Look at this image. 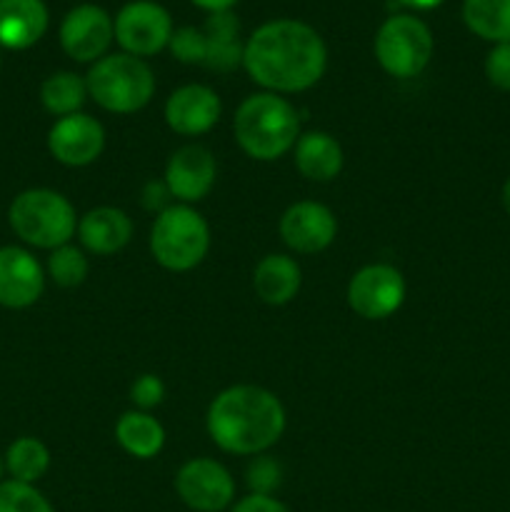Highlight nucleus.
I'll return each instance as SVG.
<instances>
[{
	"label": "nucleus",
	"mask_w": 510,
	"mask_h": 512,
	"mask_svg": "<svg viewBox=\"0 0 510 512\" xmlns=\"http://www.w3.org/2000/svg\"><path fill=\"white\" fill-rule=\"evenodd\" d=\"M485 75L498 90H510V43L495 45L485 58Z\"/></svg>",
	"instance_id": "obj_31"
},
{
	"label": "nucleus",
	"mask_w": 510,
	"mask_h": 512,
	"mask_svg": "<svg viewBox=\"0 0 510 512\" xmlns=\"http://www.w3.org/2000/svg\"><path fill=\"white\" fill-rule=\"evenodd\" d=\"M45 288L43 265L23 248H0V305L10 310L30 308Z\"/></svg>",
	"instance_id": "obj_16"
},
{
	"label": "nucleus",
	"mask_w": 510,
	"mask_h": 512,
	"mask_svg": "<svg viewBox=\"0 0 510 512\" xmlns=\"http://www.w3.org/2000/svg\"><path fill=\"white\" fill-rule=\"evenodd\" d=\"M165 123L173 133L195 138L213 128L220 120L223 105H220L218 93L208 85L190 83L183 88L173 90L165 103Z\"/></svg>",
	"instance_id": "obj_15"
},
{
	"label": "nucleus",
	"mask_w": 510,
	"mask_h": 512,
	"mask_svg": "<svg viewBox=\"0 0 510 512\" xmlns=\"http://www.w3.org/2000/svg\"><path fill=\"white\" fill-rule=\"evenodd\" d=\"M3 473H5V463L3 458H0V483H3Z\"/></svg>",
	"instance_id": "obj_36"
},
{
	"label": "nucleus",
	"mask_w": 510,
	"mask_h": 512,
	"mask_svg": "<svg viewBox=\"0 0 510 512\" xmlns=\"http://www.w3.org/2000/svg\"><path fill=\"white\" fill-rule=\"evenodd\" d=\"M10 480L35 485L50 468V450L38 438H18L3 458Z\"/></svg>",
	"instance_id": "obj_24"
},
{
	"label": "nucleus",
	"mask_w": 510,
	"mask_h": 512,
	"mask_svg": "<svg viewBox=\"0 0 510 512\" xmlns=\"http://www.w3.org/2000/svg\"><path fill=\"white\" fill-rule=\"evenodd\" d=\"M335 235H338V220L333 210L315 200L293 203L280 218V238L295 253H320L330 248Z\"/></svg>",
	"instance_id": "obj_14"
},
{
	"label": "nucleus",
	"mask_w": 510,
	"mask_h": 512,
	"mask_svg": "<svg viewBox=\"0 0 510 512\" xmlns=\"http://www.w3.org/2000/svg\"><path fill=\"white\" fill-rule=\"evenodd\" d=\"M243 48L245 45L240 40L208 38V55H205L203 65L208 70H215V73H230V70L243 63Z\"/></svg>",
	"instance_id": "obj_28"
},
{
	"label": "nucleus",
	"mask_w": 510,
	"mask_h": 512,
	"mask_svg": "<svg viewBox=\"0 0 510 512\" xmlns=\"http://www.w3.org/2000/svg\"><path fill=\"white\" fill-rule=\"evenodd\" d=\"M398 3L408 5V8H415V10H433L438 8L443 0H398Z\"/></svg>",
	"instance_id": "obj_34"
},
{
	"label": "nucleus",
	"mask_w": 510,
	"mask_h": 512,
	"mask_svg": "<svg viewBox=\"0 0 510 512\" xmlns=\"http://www.w3.org/2000/svg\"><path fill=\"white\" fill-rule=\"evenodd\" d=\"M175 493L195 512H223L235 503V480L218 460L193 458L180 465Z\"/></svg>",
	"instance_id": "obj_10"
},
{
	"label": "nucleus",
	"mask_w": 510,
	"mask_h": 512,
	"mask_svg": "<svg viewBox=\"0 0 510 512\" xmlns=\"http://www.w3.org/2000/svg\"><path fill=\"white\" fill-rule=\"evenodd\" d=\"M115 440L133 458L150 460L163 450L165 430L145 410H128L115 423Z\"/></svg>",
	"instance_id": "obj_21"
},
{
	"label": "nucleus",
	"mask_w": 510,
	"mask_h": 512,
	"mask_svg": "<svg viewBox=\"0 0 510 512\" xmlns=\"http://www.w3.org/2000/svg\"><path fill=\"white\" fill-rule=\"evenodd\" d=\"M280 478H283V470L280 465L275 463L273 458L268 455H260L250 463L248 468V485L250 493H260V495H273L275 490L280 488Z\"/></svg>",
	"instance_id": "obj_29"
},
{
	"label": "nucleus",
	"mask_w": 510,
	"mask_h": 512,
	"mask_svg": "<svg viewBox=\"0 0 510 512\" xmlns=\"http://www.w3.org/2000/svg\"><path fill=\"white\" fill-rule=\"evenodd\" d=\"M193 5H198V8L208 10V13H223V10H230L233 8L238 0H190Z\"/></svg>",
	"instance_id": "obj_33"
},
{
	"label": "nucleus",
	"mask_w": 510,
	"mask_h": 512,
	"mask_svg": "<svg viewBox=\"0 0 510 512\" xmlns=\"http://www.w3.org/2000/svg\"><path fill=\"white\" fill-rule=\"evenodd\" d=\"M78 238L93 255H113L133 238V220L125 210L100 205L78 220Z\"/></svg>",
	"instance_id": "obj_17"
},
{
	"label": "nucleus",
	"mask_w": 510,
	"mask_h": 512,
	"mask_svg": "<svg viewBox=\"0 0 510 512\" xmlns=\"http://www.w3.org/2000/svg\"><path fill=\"white\" fill-rule=\"evenodd\" d=\"M463 20L478 38L510 43V0H463Z\"/></svg>",
	"instance_id": "obj_22"
},
{
	"label": "nucleus",
	"mask_w": 510,
	"mask_h": 512,
	"mask_svg": "<svg viewBox=\"0 0 510 512\" xmlns=\"http://www.w3.org/2000/svg\"><path fill=\"white\" fill-rule=\"evenodd\" d=\"M295 168L313 183H330L343 170V148L338 140L323 130L303 133L295 143Z\"/></svg>",
	"instance_id": "obj_20"
},
{
	"label": "nucleus",
	"mask_w": 510,
	"mask_h": 512,
	"mask_svg": "<svg viewBox=\"0 0 510 512\" xmlns=\"http://www.w3.org/2000/svg\"><path fill=\"white\" fill-rule=\"evenodd\" d=\"M48 30V8L43 0H0V45L25 50Z\"/></svg>",
	"instance_id": "obj_18"
},
{
	"label": "nucleus",
	"mask_w": 510,
	"mask_h": 512,
	"mask_svg": "<svg viewBox=\"0 0 510 512\" xmlns=\"http://www.w3.org/2000/svg\"><path fill=\"white\" fill-rule=\"evenodd\" d=\"M210 250L208 220L190 205H168L150 228V253L155 263L173 273L198 268Z\"/></svg>",
	"instance_id": "obj_6"
},
{
	"label": "nucleus",
	"mask_w": 510,
	"mask_h": 512,
	"mask_svg": "<svg viewBox=\"0 0 510 512\" xmlns=\"http://www.w3.org/2000/svg\"><path fill=\"white\" fill-rule=\"evenodd\" d=\"M208 435L223 453L260 455L285 433V408L260 385H233L208 408Z\"/></svg>",
	"instance_id": "obj_2"
},
{
	"label": "nucleus",
	"mask_w": 510,
	"mask_h": 512,
	"mask_svg": "<svg viewBox=\"0 0 510 512\" xmlns=\"http://www.w3.org/2000/svg\"><path fill=\"white\" fill-rule=\"evenodd\" d=\"M88 95L108 113H138L153 100L155 75L143 58L113 53L93 63L85 75Z\"/></svg>",
	"instance_id": "obj_5"
},
{
	"label": "nucleus",
	"mask_w": 510,
	"mask_h": 512,
	"mask_svg": "<svg viewBox=\"0 0 510 512\" xmlns=\"http://www.w3.org/2000/svg\"><path fill=\"white\" fill-rule=\"evenodd\" d=\"M105 148V130L93 115L73 113L58 118L48 133V150L68 168H85L95 163Z\"/></svg>",
	"instance_id": "obj_12"
},
{
	"label": "nucleus",
	"mask_w": 510,
	"mask_h": 512,
	"mask_svg": "<svg viewBox=\"0 0 510 512\" xmlns=\"http://www.w3.org/2000/svg\"><path fill=\"white\" fill-rule=\"evenodd\" d=\"M165 398V383L158 375H140L133 385H130V400H133L135 410H153L163 403Z\"/></svg>",
	"instance_id": "obj_30"
},
{
	"label": "nucleus",
	"mask_w": 510,
	"mask_h": 512,
	"mask_svg": "<svg viewBox=\"0 0 510 512\" xmlns=\"http://www.w3.org/2000/svg\"><path fill=\"white\" fill-rule=\"evenodd\" d=\"M403 273L388 263H373L360 268L348 283V305L365 320H385L398 313L405 303Z\"/></svg>",
	"instance_id": "obj_9"
},
{
	"label": "nucleus",
	"mask_w": 510,
	"mask_h": 512,
	"mask_svg": "<svg viewBox=\"0 0 510 512\" xmlns=\"http://www.w3.org/2000/svg\"><path fill=\"white\" fill-rule=\"evenodd\" d=\"M243 68L268 93H303L323 78L328 48L308 23L270 20L245 43Z\"/></svg>",
	"instance_id": "obj_1"
},
{
	"label": "nucleus",
	"mask_w": 510,
	"mask_h": 512,
	"mask_svg": "<svg viewBox=\"0 0 510 512\" xmlns=\"http://www.w3.org/2000/svg\"><path fill=\"white\" fill-rule=\"evenodd\" d=\"M170 50H173L175 58L180 63H205V55H208V38L200 28L193 25H185V28L173 30V38H170Z\"/></svg>",
	"instance_id": "obj_27"
},
{
	"label": "nucleus",
	"mask_w": 510,
	"mask_h": 512,
	"mask_svg": "<svg viewBox=\"0 0 510 512\" xmlns=\"http://www.w3.org/2000/svg\"><path fill=\"white\" fill-rule=\"evenodd\" d=\"M230 512H290V508L283 503V500L275 498V495L250 493L245 495V498L235 500Z\"/></svg>",
	"instance_id": "obj_32"
},
{
	"label": "nucleus",
	"mask_w": 510,
	"mask_h": 512,
	"mask_svg": "<svg viewBox=\"0 0 510 512\" xmlns=\"http://www.w3.org/2000/svg\"><path fill=\"white\" fill-rule=\"evenodd\" d=\"M88 258L75 245H60V248L50 250L48 258V275L55 280L60 288H78L83 280L88 278Z\"/></svg>",
	"instance_id": "obj_25"
},
{
	"label": "nucleus",
	"mask_w": 510,
	"mask_h": 512,
	"mask_svg": "<svg viewBox=\"0 0 510 512\" xmlns=\"http://www.w3.org/2000/svg\"><path fill=\"white\" fill-rule=\"evenodd\" d=\"M215 175H218V165H215L213 153L205 145L190 143L170 155L163 183L175 200L190 205L208 198L215 185Z\"/></svg>",
	"instance_id": "obj_13"
},
{
	"label": "nucleus",
	"mask_w": 510,
	"mask_h": 512,
	"mask_svg": "<svg viewBox=\"0 0 510 512\" xmlns=\"http://www.w3.org/2000/svg\"><path fill=\"white\" fill-rule=\"evenodd\" d=\"M0 512H55L50 500L35 485L3 480L0 483Z\"/></svg>",
	"instance_id": "obj_26"
},
{
	"label": "nucleus",
	"mask_w": 510,
	"mask_h": 512,
	"mask_svg": "<svg viewBox=\"0 0 510 512\" xmlns=\"http://www.w3.org/2000/svg\"><path fill=\"white\" fill-rule=\"evenodd\" d=\"M85 100H88V83H85V78L68 73V70L53 73L40 85V103L55 118L80 113Z\"/></svg>",
	"instance_id": "obj_23"
},
{
	"label": "nucleus",
	"mask_w": 510,
	"mask_h": 512,
	"mask_svg": "<svg viewBox=\"0 0 510 512\" xmlns=\"http://www.w3.org/2000/svg\"><path fill=\"white\" fill-rule=\"evenodd\" d=\"M433 48V33L415 15H393L375 35V58L380 68L400 80L423 73L433 58Z\"/></svg>",
	"instance_id": "obj_7"
},
{
	"label": "nucleus",
	"mask_w": 510,
	"mask_h": 512,
	"mask_svg": "<svg viewBox=\"0 0 510 512\" xmlns=\"http://www.w3.org/2000/svg\"><path fill=\"white\" fill-rule=\"evenodd\" d=\"M503 208H505V213L510 215V178L505 180V185H503Z\"/></svg>",
	"instance_id": "obj_35"
},
{
	"label": "nucleus",
	"mask_w": 510,
	"mask_h": 512,
	"mask_svg": "<svg viewBox=\"0 0 510 512\" xmlns=\"http://www.w3.org/2000/svg\"><path fill=\"white\" fill-rule=\"evenodd\" d=\"M300 283H303L300 265L290 255L283 253L265 255L253 270L255 295L265 305H273V308L288 305L298 295Z\"/></svg>",
	"instance_id": "obj_19"
},
{
	"label": "nucleus",
	"mask_w": 510,
	"mask_h": 512,
	"mask_svg": "<svg viewBox=\"0 0 510 512\" xmlns=\"http://www.w3.org/2000/svg\"><path fill=\"white\" fill-rule=\"evenodd\" d=\"M8 220L13 233L33 248L55 250L68 245L78 230V215L65 195L48 188H30L15 195Z\"/></svg>",
	"instance_id": "obj_4"
},
{
	"label": "nucleus",
	"mask_w": 510,
	"mask_h": 512,
	"mask_svg": "<svg viewBox=\"0 0 510 512\" xmlns=\"http://www.w3.org/2000/svg\"><path fill=\"white\" fill-rule=\"evenodd\" d=\"M173 38V20L163 5L153 0H133L115 15V40L135 58H148L168 48Z\"/></svg>",
	"instance_id": "obj_8"
},
{
	"label": "nucleus",
	"mask_w": 510,
	"mask_h": 512,
	"mask_svg": "<svg viewBox=\"0 0 510 512\" xmlns=\"http://www.w3.org/2000/svg\"><path fill=\"white\" fill-rule=\"evenodd\" d=\"M233 133L248 158L270 163L295 148L300 138L298 110L278 93H255L235 110Z\"/></svg>",
	"instance_id": "obj_3"
},
{
	"label": "nucleus",
	"mask_w": 510,
	"mask_h": 512,
	"mask_svg": "<svg viewBox=\"0 0 510 512\" xmlns=\"http://www.w3.org/2000/svg\"><path fill=\"white\" fill-rule=\"evenodd\" d=\"M115 38V23L100 5H78L60 23V45L78 63H98Z\"/></svg>",
	"instance_id": "obj_11"
}]
</instances>
